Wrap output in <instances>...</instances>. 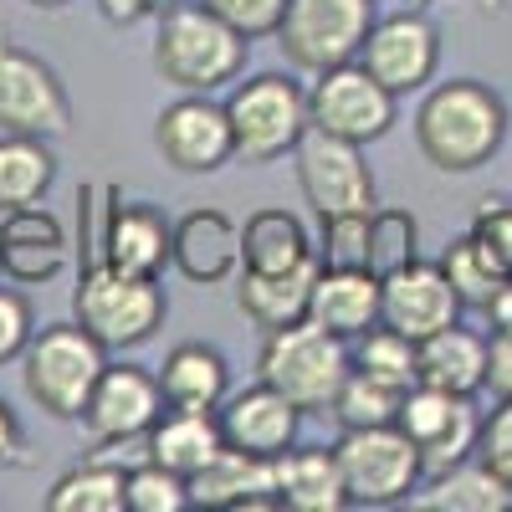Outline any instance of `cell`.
Returning a JSON list of instances; mask_svg holds the SVG:
<instances>
[{"label":"cell","instance_id":"6da1fadb","mask_svg":"<svg viewBox=\"0 0 512 512\" xmlns=\"http://www.w3.org/2000/svg\"><path fill=\"white\" fill-rule=\"evenodd\" d=\"M507 103L477 77L436 82L415 108V144L441 175H477L507 139Z\"/></svg>","mask_w":512,"mask_h":512},{"label":"cell","instance_id":"7a4b0ae2","mask_svg":"<svg viewBox=\"0 0 512 512\" xmlns=\"http://www.w3.org/2000/svg\"><path fill=\"white\" fill-rule=\"evenodd\" d=\"M246 47L251 41L231 31L216 11H205L200 0L169 6L154 26V67L180 93H221L226 82L241 77Z\"/></svg>","mask_w":512,"mask_h":512},{"label":"cell","instance_id":"3957f363","mask_svg":"<svg viewBox=\"0 0 512 512\" xmlns=\"http://www.w3.org/2000/svg\"><path fill=\"white\" fill-rule=\"evenodd\" d=\"M108 369V349L82 323H47L21 349V384L41 415L82 420L98 374Z\"/></svg>","mask_w":512,"mask_h":512},{"label":"cell","instance_id":"277c9868","mask_svg":"<svg viewBox=\"0 0 512 512\" xmlns=\"http://www.w3.org/2000/svg\"><path fill=\"white\" fill-rule=\"evenodd\" d=\"M72 313L103 349H144L164 328L169 297L159 277H139L108 262H88L72 292Z\"/></svg>","mask_w":512,"mask_h":512},{"label":"cell","instance_id":"5b68a950","mask_svg":"<svg viewBox=\"0 0 512 512\" xmlns=\"http://www.w3.org/2000/svg\"><path fill=\"white\" fill-rule=\"evenodd\" d=\"M256 364H262V379L272 390H282L303 415H328L338 384L349 379V344L318 328L313 318H303L267 333Z\"/></svg>","mask_w":512,"mask_h":512},{"label":"cell","instance_id":"8992f818","mask_svg":"<svg viewBox=\"0 0 512 512\" xmlns=\"http://www.w3.org/2000/svg\"><path fill=\"white\" fill-rule=\"evenodd\" d=\"M226 118H231L236 159L272 164L292 154V144L308 134V93L287 72H256L226 93Z\"/></svg>","mask_w":512,"mask_h":512},{"label":"cell","instance_id":"52a82bcc","mask_svg":"<svg viewBox=\"0 0 512 512\" xmlns=\"http://www.w3.org/2000/svg\"><path fill=\"white\" fill-rule=\"evenodd\" d=\"M333 456H338V477H344L349 507H395V502H410V492L425 482L420 451L400 425L338 431Z\"/></svg>","mask_w":512,"mask_h":512},{"label":"cell","instance_id":"ba28073f","mask_svg":"<svg viewBox=\"0 0 512 512\" xmlns=\"http://www.w3.org/2000/svg\"><path fill=\"white\" fill-rule=\"evenodd\" d=\"M369 26H374V0H287L277 21V47L287 67L318 77L338 62H354Z\"/></svg>","mask_w":512,"mask_h":512},{"label":"cell","instance_id":"9c48e42d","mask_svg":"<svg viewBox=\"0 0 512 512\" xmlns=\"http://www.w3.org/2000/svg\"><path fill=\"white\" fill-rule=\"evenodd\" d=\"M72 128V98L52 62L16 47L0 26V134H31V139H62Z\"/></svg>","mask_w":512,"mask_h":512},{"label":"cell","instance_id":"30bf717a","mask_svg":"<svg viewBox=\"0 0 512 512\" xmlns=\"http://www.w3.org/2000/svg\"><path fill=\"white\" fill-rule=\"evenodd\" d=\"M292 169H297V190L318 216H349V210L379 205V185L364 159V144L333 139L308 123V134L292 144Z\"/></svg>","mask_w":512,"mask_h":512},{"label":"cell","instance_id":"8fae6325","mask_svg":"<svg viewBox=\"0 0 512 512\" xmlns=\"http://www.w3.org/2000/svg\"><path fill=\"white\" fill-rule=\"evenodd\" d=\"M395 425L415 441L420 451V472L425 482L451 472V466L477 456V436H482V415L466 395H446L436 384H410L400 395V415Z\"/></svg>","mask_w":512,"mask_h":512},{"label":"cell","instance_id":"7c38bea8","mask_svg":"<svg viewBox=\"0 0 512 512\" xmlns=\"http://www.w3.org/2000/svg\"><path fill=\"white\" fill-rule=\"evenodd\" d=\"M395 93L374 82L359 62H338L328 72L313 77L308 88V123L323 128L333 139H349V144H374L395 128Z\"/></svg>","mask_w":512,"mask_h":512},{"label":"cell","instance_id":"4fadbf2b","mask_svg":"<svg viewBox=\"0 0 512 512\" xmlns=\"http://www.w3.org/2000/svg\"><path fill=\"white\" fill-rule=\"evenodd\" d=\"M374 82H384L395 98H410L420 88H431V77L441 67V26L425 11H395L374 16L364 47L354 57Z\"/></svg>","mask_w":512,"mask_h":512},{"label":"cell","instance_id":"5bb4252c","mask_svg":"<svg viewBox=\"0 0 512 512\" xmlns=\"http://www.w3.org/2000/svg\"><path fill=\"white\" fill-rule=\"evenodd\" d=\"M154 144L164 164L180 169V175H216V169L236 159L231 118H226V103H216V93H185L169 108H159Z\"/></svg>","mask_w":512,"mask_h":512},{"label":"cell","instance_id":"9a60e30c","mask_svg":"<svg viewBox=\"0 0 512 512\" xmlns=\"http://www.w3.org/2000/svg\"><path fill=\"white\" fill-rule=\"evenodd\" d=\"M164 410V390H159V374L144 364H108L93 384L88 405H82V431L98 451L108 446H128V441H144L149 425Z\"/></svg>","mask_w":512,"mask_h":512},{"label":"cell","instance_id":"2e32d148","mask_svg":"<svg viewBox=\"0 0 512 512\" xmlns=\"http://www.w3.org/2000/svg\"><path fill=\"white\" fill-rule=\"evenodd\" d=\"M461 313L466 308H461V297L451 292L441 262H410L405 272L379 282V323L415 338V344L431 338V333H441V328H451Z\"/></svg>","mask_w":512,"mask_h":512},{"label":"cell","instance_id":"e0dca14e","mask_svg":"<svg viewBox=\"0 0 512 512\" xmlns=\"http://www.w3.org/2000/svg\"><path fill=\"white\" fill-rule=\"evenodd\" d=\"M67 226L52 216L47 205H16V210H0V272L21 287H41V282H57L67 267Z\"/></svg>","mask_w":512,"mask_h":512},{"label":"cell","instance_id":"ac0fdd59","mask_svg":"<svg viewBox=\"0 0 512 512\" xmlns=\"http://www.w3.org/2000/svg\"><path fill=\"white\" fill-rule=\"evenodd\" d=\"M169 267L195 287H221L241 277V226L216 205H200L169 231Z\"/></svg>","mask_w":512,"mask_h":512},{"label":"cell","instance_id":"d6986e66","mask_svg":"<svg viewBox=\"0 0 512 512\" xmlns=\"http://www.w3.org/2000/svg\"><path fill=\"white\" fill-rule=\"evenodd\" d=\"M221 420V441L236 446V451H251V456H282L287 446H297V431H303V410H297L282 390L272 384H251V390H236L221 400L216 410Z\"/></svg>","mask_w":512,"mask_h":512},{"label":"cell","instance_id":"ffe728a7","mask_svg":"<svg viewBox=\"0 0 512 512\" xmlns=\"http://www.w3.org/2000/svg\"><path fill=\"white\" fill-rule=\"evenodd\" d=\"M169 231H175V221H164L149 200L108 205L93 262H108V267H123V272H139V277H159V272L169 267Z\"/></svg>","mask_w":512,"mask_h":512},{"label":"cell","instance_id":"44dd1931","mask_svg":"<svg viewBox=\"0 0 512 512\" xmlns=\"http://www.w3.org/2000/svg\"><path fill=\"white\" fill-rule=\"evenodd\" d=\"M190 507H216V512L277 507L272 461L267 456H251V451H236V446H221L190 477Z\"/></svg>","mask_w":512,"mask_h":512},{"label":"cell","instance_id":"7402d4cb","mask_svg":"<svg viewBox=\"0 0 512 512\" xmlns=\"http://www.w3.org/2000/svg\"><path fill=\"white\" fill-rule=\"evenodd\" d=\"M415 369H420V384L477 400L487 390V333L461 328V318H456L451 328L415 344Z\"/></svg>","mask_w":512,"mask_h":512},{"label":"cell","instance_id":"603a6c76","mask_svg":"<svg viewBox=\"0 0 512 512\" xmlns=\"http://www.w3.org/2000/svg\"><path fill=\"white\" fill-rule=\"evenodd\" d=\"M272 482H277V507L287 512H344L349 507L333 446H287L282 456H272Z\"/></svg>","mask_w":512,"mask_h":512},{"label":"cell","instance_id":"cb8c5ba5","mask_svg":"<svg viewBox=\"0 0 512 512\" xmlns=\"http://www.w3.org/2000/svg\"><path fill=\"white\" fill-rule=\"evenodd\" d=\"M313 282H318V256L303 262V267H292V272H241L236 308L246 313V323H256L262 333H277L287 323L308 318Z\"/></svg>","mask_w":512,"mask_h":512},{"label":"cell","instance_id":"d4e9b609","mask_svg":"<svg viewBox=\"0 0 512 512\" xmlns=\"http://www.w3.org/2000/svg\"><path fill=\"white\" fill-rule=\"evenodd\" d=\"M159 390L175 410H221L231 395V364L216 344H175L159 364Z\"/></svg>","mask_w":512,"mask_h":512},{"label":"cell","instance_id":"484cf974","mask_svg":"<svg viewBox=\"0 0 512 512\" xmlns=\"http://www.w3.org/2000/svg\"><path fill=\"white\" fill-rule=\"evenodd\" d=\"M308 318H313L318 328H328L333 338L354 344L359 333H369V328L379 323V277H369V272H333V267H318Z\"/></svg>","mask_w":512,"mask_h":512},{"label":"cell","instance_id":"4316f807","mask_svg":"<svg viewBox=\"0 0 512 512\" xmlns=\"http://www.w3.org/2000/svg\"><path fill=\"white\" fill-rule=\"evenodd\" d=\"M221 446H226V441H221L216 410H175V405H164L159 420L149 425V436H144L149 461L169 466V472H180L185 482H190Z\"/></svg>","mask_w":512,"mask_h":512},{"label":"cell","instance_id":"83f0119b","mask_svg":"<svg viewBox=\"0 0 512 512\" xmlns=\"http://www.w3.org/2000/svg\"><path fill=\"white\" fill-rule=\"evenodd\" d=\"M313 262V231L287 205H262L241 226V272H292Z\"/></svg>","mask_w":512,"mask_h":512},{"label":"cell","instance_id":"f1b7e54d","mask_svg":"<svg viewBox=\"0 0 512 512\" xmlns=\"http://www.w3.org/2000/svg\"><path fill=\"white\" fill-rule=\"evenodd\" d=\"M57 180V154L52 139H31V134H0V210L36 205L47 200Z\"/></svg>","mask_w":512,"mask_h":512},{"label":"cell","instance_id":"f546056e","mask_svg":"<svg viewBox=\"0 0 512 512\" xmlns=\"http://www.w3.org/2000/svg\"><path fill=\"white\" fill-rule=\"evenodd\" d=\"M441 272H446L451 292L461 297V308H472V313H487V308H492V297H497V287L512 277L477 231L456 236V241L441 251Z\"/></svg>","mask_w":512,"mask_h":512},{"label":"cell","instance_id":"4dcf8cb0","mask_svg":"<svg viewBox=\"0 0 512 512\" xmlns=\"http://www.w3.org/2000/svg\"><path fill=\"white\" fill-rule=\"evenodd\" d=\"M47 512H128L123 507V466L118 461H77L72 472L52 482V492L41 497Z\"/></svg>","mask_w":512,"mask_h":512},{"label":"cell","instance_id":"1f68e13d","mask_svg":"<svg viewBox=\"0 0 512 512\" xmlns=\"http://www.w3.org/2000/svg\"><path fill=\"white\" fill-rule=\"evenodd\" d=\"M415 507L431 512H507V482L487 461H461L451 472L431 477V492L415 497Z\"/></svg>","mask_w":512,"mask_h":512},{"label":"cell","instance_id":"d6a6232c","mask_svg":"<svg viewBox=\"0 0 512 512\" xmlns=\"http://www.w3.org/2000/svg\"><path fill=\"white\" fill-rule=\"evenodd\" d=\"M349 369L384 384V390H395L405 395L410 384H420V369H415V338L395 333V328H384L374 323L369 333H359L354 344H349Z\"/></svg>","mask_w":512,"mask_h":512},{"label":"cell","instance_id":"836d02e7","mask_svg":"<svg viewBox=\"0 0 512 512\" xmlns=\"http://www.w3.org/2000/svg\"><path fill=\"white\" fill-rule=\"evenodd\" d=\"M410 262H420V221L400 205H379L369 210V277H395Z\"/></svg>","mask_w":512,"mask_h":512},{"label":"cell","instance_id":"e575fe53","mask_svg":"<svg viewBox=\"0 0 512 512\" xmlns=\"http://www.w3.org/2000/svg\"><path fill=\"white\" fill-rule=\"evenodd\" d=\"M313 256L318 267L333 272H369V210H349V216H318V236H313Z\"/></svg>","mask_w":512,"mask_h":512},{"label":"cell","instance_id":"d590c367","mask_svg":"<svg viewBox=\"0 0 512 512\" xmlns=\"http://www.w3.org/2000/svg\"><path fill=\"white\" fill-rule=\"evenodd\" d=\"M123 507L128 512H185L190 507V482L169 472L159 461H139L123 472Z\"/></svg>","mask_w":512,"mask_h":512},{"label":"cell","instance_id":"8d00e7d4","mask_svg":"<svg viewBox=\"0 0 512 512\" xmlns=\"http://www.w3.org/2000/svg\"><path fill=\"white\" fill-rule=\"evenodd\" d=\"M328 415L338 420V431H359V425H395L400 395L349 369V379L338 384V395H333V410H328Z\"/></svg>","mask_w":512,"mask_h":512},{"label":"cell","instance_id":"74e56055","mask_svg":"<svg viewBox=\"0 0 512 512\" xmlns=\"http://www.w3.org/2000/svg\"><path fill=\"white\" fill-rule=\"evenodd\" d=\"M200 6L216 11L246 41H262V36H277V21L287 11V0H200Z\"/></svg>","mask_w":512,"mask_h":512},{"label":"cell","instance_id":"f35d334b","mask_svg":"<svg viewBox=\"0 0 512 512\" xmlns=\"http://www.w3.org/2000/svg\"><path fill=\"white\" fill-rule=\"evenodd\" d=\"M477 461H487L502 482H512V395H507V400H497V410H492V415H482Z\"/></svg>","mask_w":512,"mask_h":512},{"label":"cell","instance_id":"ab89813d","mask_svg":"<svg viewBox=\"0 0 512 512\" xmlns=\"http://www.w3.org/2000/svg\"><path fill=\"white\" fill-rule=\"evenodd\" d=\"M31 333H36L31 303L16 287H0V364H16L21 349L31 344Z\"/></svg>","mask_w":512,"mask_h":512},{"label":"cell","instance_id":"60d3db41","mask_svg":"<svg viewBox=\"0 0 512 512\" xmlns=\"http://www.w3.org/2000/svg\"><path fill=\"white\" fill-rule=\"evenodd\" d=\"M472 231L492 246V256L512 272V200H482L477 216H472Z\"/></svg>","mask_w":512,"mask_h":512},{"label":"cell","instance_id":"b9f144b4","mask_svg":"<svg viewBox=\"0 0 512 512\" xmlns=\"http://www.w3.org/2000/svg\"><path fill=\"white\" fill-rule=\"evenodd\" d=\"M487 390L497 400L512 395V333H487Z\"/></svg>","mask_w":512,"mask_h":512},{"label":"cell","instance_id":"7bdbcfd3","mask_svg":"<svg viewBox=\"0 0 512 512\" xmlns=\"http://www.w3.org/2000/svg\"><path fill=\"white\" fill-rule=\"evenodd\" d=\"M21 451H26V431H21V420H16V410L0 400V466H11V461H21Z\"/></svg>","mask_w":512,"mask_h":512},{"label":"cell","instance_id":"ee69618b","mask_svg":"<svg viewBox=\"0 0 512 512\" xmlns=\"http://www.w3.org/2000/svg\"><path fill=\"white\" fill-rule=\"evenodd\" d=\"M98 11H103L113 26H139V21H149L144 0H98Z\"/></svg>","mask_w":512,"mask_h":512},{"label":"cell","instance_id":"f6af8a7d","mask_svg":"<svg viewBox=\"0 0 512 512\" xmlns=\"http://www.w3.org/2000/svg\"><path fill=\"white\" fill-rule=\"evenodd\" d=\"M487 318H492V333H512V277L497 287V297H492Z\"/></svg>","mask_w":512,"mask_h":512},{"label":"cell","instance_id":"bcb514c9","mask_svg":"<svg viewBox=\"0 0 512 512\" xmlns=\"http://www.w3.org/2000/svg\"><path fill=\"white\" fill-rule=\"evenodd\" d=\"M144 6H149V16H154V21H159V16H164V11H169V6H180V0H144Z\"/></svg>","mask_w":512,"mask_h":512},{"label":"cell","instance_id":"7dc6e473","mask_svg":"<svg viewBox=\"0 0 512 512\" xmlns=\"http://www.w3.org/2000/svg\"><path fill=\"white\" fill-rule=\"evenodd\" d=\"M26 6H36V11H62V6H72V0H26Z\"/></svg>","mask_w":512,"mask_h":512},{"label":"cell","instance_id":"c3c4849f","mask_svg":"<svg viewBox=\"0 0 512 512\" xmlns=\"http://www.w3.org/2000/svg\"><path fill=\"white\" fill-rule=\"evenodd\" d=\"M415 6H431V0H415ZM482 6H492V0H482Z\"/></svg>","mask_w":512,"mask_h":512}]
</instances>
